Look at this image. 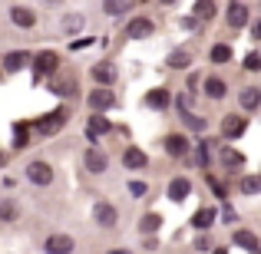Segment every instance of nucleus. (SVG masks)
<instances>
[{
    "instance_id": "37",
    "label": "nucleus",
    "mask_w": 261,
    "mask_h": 254,
    "mask_svg": "<svg viewBox=\"0 0 261 254\" xmlns=\"http://www.w3.org/2000/svg\"><path fill=\"white\" fill-rule=\"evenodd\" d=\"M245 66H248V70H261V53H248Z\"/></svg>"
},
{
    "instance_id": "16",
    "label": "nucleus",
    "mask_w": 261,
    "mask_h": 254,
    "mask_svg": "<svg viewBox=\"0 0 261 254\" xmlns=\"http://www.w3.org/2000/svg\"><path fill=\"white\" fill-rule=\"evenodd\" d=\"M205 96H212V99H222V96H225V79L208 76V79H205Z\"/></svg>"
},
{
    "instance_id": "32",
    "label": "nucleus",
    "mask_w": 261,
    "mask_h": 254,
    "mask_svg": "<svg viewBox=\"0 0 261 254\" xmlns=\"http://www.w3.org/2000/svg\"><path fill=\"white\" fill-rule=\"evenodd\" d=\"M102 7H106V13H122V10H126V0H106V4H102Z\"/></svg>"
},
{
    "instance_id": "22",
    "label": "nucleus",
    "mask_w": 261,
    "mask_h": 254,
    "mask_svg": "<svg viewBox=\"0 0 261 254\" xmlns=\"http://www.w3.org/2000/svg\"><path fill=\"white\" fill-rule=\"evenodd\" d=\"M106 132H109V119L93 116V119H89V139H96V135H106Z\"/></svg>"
},
{
    "instance_id": "27",
    "label": "nucleus",
    "mask_w": 261,
    "mask_h": 254,
    "mask_svg": "<svg viewBox=\"0 0 261 254\" xmlns=\"http://www.w3.org/2000/svg\"><path fill=\"white\" fill-rule=\"evenodd\" d=\"M189 63H192V57H189L185 50H175L172 57H169V66H175V70H185Z\"/></svg>"
},
{
    "instance_id": "38",
    "label": "nucleus",
    "mask_w": 261,
    "mask_h": 254,
    "mask_svg": "<svg viewBox=\"0 0 261 254\" xmlns=\"http://www.w3.org/2000/svg\"><path fill=\"white\" fill-rule=\"evenodd\" d=\"M23 146H27V126L20 122L17 126V149H23Z\"/></svg>"
},
{
    "instance_id": "5",
    "label": "nucleus",
    "mask_w": 261,
    "mask_h": 254,
    "mask_svg": "<svg viewBox=\"0 0 261 254\" xmlns=\"http://www.w3.org/2000/svg\"><path fill=\"white\" fill-rule=\"evenodd\" d=\"M222 132H225V139H238V135L245 132V119L235 116V112L225 116V119H222Z\"/></svg>"
},
{
    "instance_id": "2",
    "label": "nucleus",
    "mask_w": 261,
    "mask_h": 254,
    "mask_svg": "<svg viewBox=\"0 0 261 254\" xmlns=\"http://www.w3.org/2000/svg\"><path fill=\"white\" fill-rule=\"evenodd\" d=\"M27 178H30L33 185H50L53 182V168L46 165V162H30V165H27Z\"/></svg>"
},
{
    "instance_id": "13",
    "label": "nucleus",
    "mask_w": 261,
    "mask_h": 254,
    "mask_svg": "<svg viewBox=\"0 0 261 254\" xmlns=\"http://www.w3.org/2000/svg\"><path fill=\"white\" fill-rule=\"evenodd\" d=\"M10 20H13L17 26H33V23H37L33 10H27V7H13V10H10Z\"/></svg>"
},
{
    "instance_id": "28",
    "label": "nucleus",
    "mask_w": 261,
    "mask_h": 254,
    "mask_svg": "<svg viewBox=\"0 0 261 254\" xmlns=\"http://www.w3.org/2000/svg\"><path fill=\"white\" fill-rule=\"evenodd\" d=\"M242 191H248V195L261 191V175H248V178H242Z\"/></svg>"
},
{
    "instance_id": "7",
    "label": "nucleus",
    "mask_w": 261,
    "mask_h": 254,
    "mask_svg": "<svg viewBox=\"0 0 261 254\" xmlns=\"http://www.w3.org/2000/svg\"><path fill=\"white\" fill-rule=\"evenodd\" d=\"M218 162L228 172H238V165H245V155L235 152V149H222V152H218Z\"/></svg>"
},
{
    "instance_id": "10",
    "label": "nucleus",
    "mask_w": 261,
    "mask_h": 254,
    "mask_svg": "<svg viewBox=\"0 0 261 254\" xmlns=\"http://www.w3.org/2000/svg\"><path fill=\"white\" fill-rule=\"evenodd\" d=\"M93 79H96V83H102V86H109L116 79V66L113 63H96L93 66Z\"/></svg>"
},
{
    "instance_id": "41",
    "label": "nucleus",
    "mask_w": 261,
    "mask_h": 254,
    "mask_svg": "<svg viewBox=\"0 0 261 254\" xmlns=\"http://www.w3.org/2000/svg\"><path fill=\"white\" fill-rule=\"evenodd\" d=\"M43 4H50V7H57V4H60V0H43Z\"/></svg>"
},
{
    "instance_id": "44",
    "label": "nucleus",
    "mask_w": 261,
    "mask_h": 254,
    "mask_svg": "<svg viewBox=\"0 0 261 254\" xmlns=\"http://www.w3.org/2000/svg\"><path fill=\"white\" fill-rule=\"evenodd\" d=\"M251 254H261V248H255V251H251Z\"/></svg>"
},
{
    "instance_id": "6",
    "label": "nucleus",
    "mask_w": 261,
    "mask_h": 254,
    "mask_svg": "<svg viewBox=\"0 0 261 254\" xmlns=\"http://www.w3.org/2000/svg\"><path fill=\"white\" fill-rule=\"evenodd\" d=\"M93 218L102 224V228H113V224H116V208H113V205H106V202H99L93 208Z\"/></svg>"
},
{
    "instance_id": "20",
    "label": "nucleus",
    "mask_w": 261,
    "mask_h": 254,
    "mask_svg": "<svg viewBox=\"0 0 261 254\" xmlns=\"http://www.w3.org/2000/svg\"><path fill=\"white\" fill-rule=\"evenodd\" d=\"M146 106H152V109H166V106H169V93H166V89H152V93L146 96Z\"/></svg>"
},
{
    "instance_id": "1",
    "label": "nucleus",
    "mask_w": 261,
    "mask_h": 254,
    "mask_svg": "<svg viewBox=\"0 0 261 254\" xmlns=\"http://www.w3.org/2000/svg\"><path fill=\"white\" fill-rule=\"evenodd\" d=\"M70 119L66 116V109H57V112H50L46 119H37V122H30V129L33 132H40V135H53L57 129H63V122Z\"/></svg>"
},
{
    "instance_id": "40",
    "label": "nucleus",
    "mask_w": 261,
    "mask_h": 254,
    "mask_svg": "<svg viewBox=\"0 0 261 254\" xmlns=\"http://www.w3.org/2000/svg\"><path fill=\"white\" fill-rule=\"evenodd\" d=\"M251 37H255V40H261V20H258L255 26H251Z\"/></svg>"
},
{
    "instance_id": "23",
    "label": "nucleus",
    "mask_w": 261,
    "mask_h": 254,
    "mask_svg": "<svg viewBox=\"0 0 261 254\" xmlns=\"http://www.w3.org/2000/svg\"><path fill=\"white\" fill-rule=\"evenodd\" d=\"M235 244H238V248H245V251H255L258 248V238L251 235V231H235Z\"/></svg>"
},
{
    "instance_id": "3",
    "label": "nucleus",
    "mask_w": 261,
    "mask_h": 254,
    "mask_svg": "<svg viewBox=\"0 0 261 254\" xmlns=\"http://www.w3.org/2000/svg\"><path fill=\"white\" fill-rule=\"evenodd\" d=\"M86 102H89V109H93V112H102V109L113 106V93L99 86V89H93V93L86 96Z\"/></svg>"
},
{
    "instance_id": "15",
    "label": "nucleus",
    "mask_w": 261,
    "mask_h": 254,
    "mask_svg": "<svg viewBox=\"0 0 261 254\" xmlns=\"http://www.w3.org/2000/svg\"><path fill=\"white\" fill-rule=\"evenodd\" d=\"M192 191V185H189V178H175L172 185H169V198H172V202H182L185 195H189Z\"/></svg>"
},
{
    "instance_id": "33",
    "label": "nucleus",
    "mask_w": 261,
    "mask_h": 254,
    "mask_svg": "<svg viewBox=\"0 0 261 254\" xmlns=\"http://www.w3.org/2000/svg\"><path fill=\"white\" fill-rule=\"evenodd\" d=\"M146 182H129V195H133V198H142V195H146Z\"/></svg>"
},
{
    "instance_id": "46",
    "label": "nucleus",
    "mask_w": 261,
    "mask_h": 254,
    "mask_svg": "<svg viewBox=\"0 0 261 254\" xmlns=\"http://www.w3.org/2000/svg\"><path fill=\"white\" fill-rule=\"evenodd\" d=\"M212 254H225V251H212Z\"/></svg>"
},
{
    "instance_id": "25",
    "label": "nucleus",
    "mask_w": 261,
    "mask_h": 254,
    "mask_svg": "<svg viewBox=\"0 0 261 254\" xmlns=\"http://www.w3.org/2000/svg\"><path fill=\"white\" fill-rule=\"evenodd\" d=\"M27 60H30V57H27V53H10V57H4V70H20V66H27Z\"/></svg>"
},
{
    "instance_id": "29",
    "label": "nucleus",
    "mask_w": 261,
    "mask_h": 254,
    "mask_svg": "<svg viewBox=\"0 0 261 254\" xmlns=\"http://www.w3.org/2000/svg\"><path fill=\"white\" fill-rule=\"evenodd\" d=\"M17 218V205L13 202H0V221H13Z\"/></svg>"
},
{
    "instance_id": "17",
    "label": "nucleus",
    "mask_w": 261,
    "mask_h": 254,
    "mask_svg": "<svg viewBox=\"0 0 261 254\" xmlns=\"http://www.w3.org/2000/svg\"><path fill=\"white\" fill-rule=\"evenodd\" d=\"M86 168L89 172H102V168H106V155H102L99 149H89V152H86Z\"/></svg>"
},
{
    "instance_id": "8",
    "label": "nucleus",
    "mask_w": 261,
    "mask_h": 254,
    "mask_svg": "<svg viewBox=\"0 0 261 254\" xmlns=\"http://www.w3.org/2000/svg\"><path fill=\"white\" fill-rule=\"evenodd\" d=\"M166 152L169 155H175V159H178V155H189V139H182V135H166Z\"/></svg>"
},
{
    "instance_id": "21",
    "label": "nucleus",
    "mask_w": 261,
    "mask_h": 254,
    "mask_svg": "<svg viewBox=\"0 0 261 254\" xmlns=\"http://www.w3.org/2000/svg\"><path fill=\"white\" fill-rule=\"evenodd\" d=\"M159 224H162V218L149 211V215H142V221H139V231H142V235H152V231H159Z\"/></svg>"
},
{
    "instance_id": "31",
    "label": "nucleus",
    "mask_w": 261,
    "mask_h": 254,
    "mask_svg": "<svg viewBox=\"0 0 261 254\" xmlns=\"http://www.w3.org/2000/svg\"><path fill=\"white\" fill-rule=\"evenodd\" d=\"M182 122H185L189 129H195V132H202V129H205V119H198V116H189V112H182Z\"/></svg>"
},
{
    "instance_id": "12",
    "label": "nucleus",
    "mask_w": 261,
    "mask_h": 254,
    "mask_svg": "<svg viewBox=\"0 0 261 254\" xmlns=\"http://www.w3.org/2000/svg\"><path fill=\"white\" fill-rule=\"evenodd\" d=\"M126 33H129L133 40H136V37H149V33H152V20H146V17H136L133 23H129V30H126Z\"/></svg>"
},
{
    "instance_id": "34",
    "label": "nucleus",
    "mask_w": 261,
    "mask_h": 254,
    "mask_svg": "<svg viewBox=\"0 0 261 254\" xmlns=\"http://www.w3.org/2000/svg\"><path fill=\"white\" fill-rule=\"evenodd\" d=\"M73 86H76L73 79H63V83H60V86H53V89H57V93H63V96H76V89H73Z\"/></svg>"
},
{
    "instance_id": "35",
    "label": "nucleus",
    "mask_w": 261,
    "mask_h": 254,
    "mask_svg": "<svg viewBox=\"0 0 261 254\" xmlns=\"http://www.w3.org/2000/svg\"><path fill=\"white\" fill-rule=\"evenodd\" d=\"M175 106L182 109V112H189V109H192V93H182V96L175 99Z\"/></svg>"
},
{
    "instance_id": "18",
    "label": "nucleus",
    "mask_w": 261,
    "mask_h": 254,
    "mask_svg": "<svg viewBox=\"0 0 261 254\" xmlns=\"http://www.w3.org/2000/svg\"><path fill=\"white\" fill-rule=\"evenodd\" d=\"M53 70H57V53H43V57H37V76L53 73Z\"/></svg>"
},
{
    "instance_id": "14",
    "label": "nucleus",
    "mask_w": 261,
    "mask_h": 254,
    "mask_svg": "<svg viewBox=\"0 0 261 254\" xmlns=\"http://www.w3.org/2000/svg\"><path fill=\"white\" fill-rule=\"evenodd\" d=\"M238 102H242V109H258L261 106V89H242V96H238Z\"/></svg>"
},
{
    "instance_id": "45",
    "label": "nucleus",
    "mask_w": 261,
    "mask_h": 254,
    "mask_svg": "<svg viewBox=\"0 0 261 254\" xmlns=\"http://www.w3.org/2000/svg\"><path fill=\"white\" fill-rule=\"evenodd\" d=\"M162 4H175V0H162Z\"/></svg>"
},
{
    "instance_id": "30",
    "label": "nucleus",
    "mask_w": 261,
    "mask_h": 254,
    "mask_svg": "<svg viewBox=\"0 0 261 254\" xmlns=\"http://www.w3.org/2000/svg\"><path fill=\"white\" fill-rule=\"evenodd\" d=\"M80 26H83V17H80V13H70V17L63 20V30H66V33H76Z\"/></svg>"
},
{
    "instance_id": "39",
    "label": "nucleus",
    "mask_w": 261,
    "mask_h": 254,
    "mask_svg": "<svg viewBox=\"0 0 261 254\" xmlns=\"http://www.w3.org/2000/svg\"><path fill=\"white\" fill-rule=\"evenodd\" d=\"M185 30H198V17H185Z\"/></svg>"
},
{
    "instance_id": "42",
    "label": "nucleus",
    "mask_w": 261,
    "mask_h": 254,
    "mask_svg": "<svg viewBox=\"0 0 261 254\" xmlns=\"http://www.w3.org/2000/svg\"><path fill=\"white\" fill-rule=\"evenodd\" d=\"M4 162H7V155H4V152H0V165H4Z\"/></svg>"
},
{
    "instance_id": "4",
    "label": "nucleus",
    "mask_w": 261,
    "mask_h": 254,
    "mask_svg": "<svg viewBox=\"0 0 261 254\" xmlns=\"http://www.w3.org/2000/svg\"><path fill=\"white\" fill-rule=\"evenodd\" d=\"M70 251H73L70 235H50L46 238V254H70Z\"/></svg>"
},
{
    "instance_id": "24",
    "label": "nucleus",
    "mask_w": 261,
    "mask_h": 254,
    "mask_svg": "<svg viewBox=\"0 0 261 254\" xmlns=\"http://www.w3.org/2000/svg\"><path fill=\"white\" fill-rule=\"evenodd\" d=\"M231 60V46L228 43H215L212 46V63H228Z\"/></svg>"
},
{
    "instance_id": "9",
    "label": "nucleus",
    "mask_w": 261,
    "mask_h": 254,
    "mask_svg": "<svg viewBox=\"0 0 261 254\" xmlns=\"http://www.w3.org/2000/svg\"><path fill=\"white\" fill-rule=\"evenodd\" d=\"M122 162H126V168H146L149 165L142 149H126V152H122Z\"/></svg>"
},
{
    "instance_id": "43",
    "label": "nucleus",
    "mask_w": 261,
    "mask_h": 254,
    "mask_svg": "<svg viewBox=\"0 0 261 254\" xmlns=\"http://www.w3.org/2000/svg\"><path fill=\"white\" fill-rule=\"evenodd\" d=\"M109 254H129V251H109Z\"/></svg>"
},
{
    "instance_id": "26",
    "label": "nucleus",
    "mask_w": 261,
    "mask_h": 254,
    "mask_svg": "<svg viewBox=\"0 0 261 254\" xmlns=\"http://www.w3.org/2000/svg\"><path fill=\"white\" fill-rule=\"evenodd\" d=\"M195 17L198 20H212L215 17V4H212V0H198L195 4Z\"/></svg>"
},
{
    "instance_id": "11",
    "label": "nucleus",
    "mask_w": 261,
    "mask_h": 254,
    "mask_svg": "<svg viewBox=\"0 0 261 254\" xmlns=\"http://www.w3.org/2000/svg\"><path fill=\"white\" fill-rule=\"evenodd\" d=\"M228 23L235 26V30H238V26H245V23H248V7L235 0V4H231V10H228Z\"/></svg>"
},
{
    "instance_id": "19",
    "label": "nucleus",
    "mask_w": 261,
    "mask_h": 254,
    "mask_svg": "<svg viewBox=\"0 0 261 254\" xmlns=\"http://www.w3.org/2000/svg\"><path fill=\"white\" fill-rule=\"evenodd\" d=\"M215 211H212V208H198L195 211V218H192V224H195V228H208V224H215Z\"/></svg>"
},
{
    "instance_id": "36",
    "label": "nucleus",
    "mask_w": 261,
    "mask_h": 254,
    "mask_svg": "<svg viewBox=\"0 0 261 254\" xmlns=\"http://www.w3.org/2000/svg\"><path fill=\"white\" fill-rule=\"evenodd\" d=\"M208 188H212V191H215V195H218V198H225V188H222V182H218V178H215V175H208Z\"/></svg>"
}]
</instances>
